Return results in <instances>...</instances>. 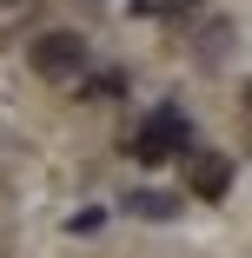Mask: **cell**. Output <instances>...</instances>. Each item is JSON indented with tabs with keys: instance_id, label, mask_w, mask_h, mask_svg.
Wrapping results in <instances>:
<instances>
[{
	"instance_id": "cell-1",
	"label": "cell",
	"mask_w": 252,
	"mask_h": 258,
	"mask_svg": "<svg viewBox=\"0 0 252 258\" xmlns=\"http://www.w3.org/2000/svg\"><path fill=\"white\" fill-rule=\"evenodd\" d=\"M27 60H33V73H40V80H54V86H80L93 53H86V40H80V33L54 27V33H40V40L27 46Z\"/></svg>"
},
{
	"instance_id": "cell-2",
	"label": "cell",
	"mask_w": 252,
	"mask_h": 258,
	"mask_svg": "<svg viewBox=\"0 0 252 258\" xmlns=\"http://www.w3.org/2000/svg\"><path fill=\"white\" fill-rule=\"evenodd\" d=\"M179 152H192L186 113H179V106H153L146 126L133 133V159H139V166H166V159H179Z\"/></svg>"
},
{
	"instance_id": "cell-3",
	"label": "cell",
	"mask_w": 252,
	"mask_h": 258,
	"mask_svg": "<svg viewBox=\"0 0 252 258\" xmlns=\"http://www.w3.org/2000/svg\"><path fill=\"white\" fill-rule=\"evenodd\" d=\"M186 185H192V199H206V205H213V199H226V192H232V159L199 146L192 159H186Z\"/></svg>"
},
{
	"instance_id": "cell-4",
	"label": "cell",
	"mask_w": 252,
	"mask_h": 258,
	"mask_svg": "<svg viewBox=\"0 0 252 258\" xmlns=\"http://www.w3.org/2000/svg\"><path fill=\"white\" fill-rule=\"evenodd\" d=\"M226 53H232V20H213L206 33L192 40V60H199V67H219Z\"/></svg>"
},
{
	"instance_id": "cell-5",
	"label": "cell",
	"mask_w": 252,
	"mask_h": 258,
	"mask_svg": "<svg viewBox=\"0 0 252 258\" xmlns=\"http://www.w3.org/2000/svg\"><path fill=\"white\" fill-rule=\"evenodd\" d=\"M126 205H133V219H153V225L179 219V199H173V192H133Z\"/></svg>"
},
{
	"instance_id": "cell-6",
	"label": "cell",
	"mask_w": 252,
	"mask_h": 258,
	"mask_svg": "<svg viewBox=\"0 0 252 258\" xmlns=\"http://www.w3.org/2000/svg\"><path fill=\"white\" fill-rule=\"evenodd\" d=\"M80 99H120V73H93V80H80Z\"/></svg>"
},
{
	"instance_id": "cell-7",
	"label": "cell",
	"mask_w": 252,
	"mask_h": 258,
	"mask_svg": "<svg viewBox=\"0 0 252 258\" xmlns=\"http://www.w3.org/2000/svg\"><path fill=\"white\" fill-rule=\"evenodd\" d=\"M213 0H160V14H173V20H186V14H206Z\"/></svg>"
},
{
	"instance_id": "cell-8",
	"label": "cell",
	"mask_w": 252,
	"mask_h": 258,
	"mask_svg": "<svg viewBox=\"0 0 252 258\" xmlns=\"http://www.w3.org/2000/svg\"><path fill=\"white\" fill-rule=\"evenodd\" d=\"M245 106H252V86H245Z\"/></svg>"
}]
</instances>
